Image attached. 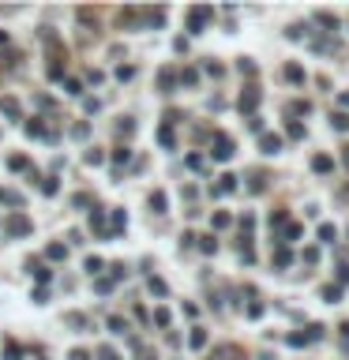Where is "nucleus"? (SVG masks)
Listing matches in <instances>:
<instances>
[{
	"mask_svg": "<svg viewBox=\"0 0 349 360\" xmlns=\"http://www.w3.org/2000/svg\"><path fill=\"white\" fill-rule=\"evenodd\" d=\"M4 229L12 233V236H27V233H30V221H27L23 214H12V218H8V225H4Z\"/></svg>",
	"mask_w": 349,
	"mask_h": 360,
	"instance_id": "nucleus-1",
	"label": "nucleus"
},
{
	"mask_svg": "<svg viewBox=\"0 0 349 360\" xmlns=\"http://www.w3.org/2000/svg\"><path fill=\"white\" fill-rule=\"evenodd\" d=\"M214 158L218 161L233 158V139H229V135H218V139H214Z\"/></svg>",
	"mask_w": 349,
	"mask_h": 360,
	"instance_id": "nucleus-2",
	"label": "nucleus"
},
{
	"mask_svg": "<svg viewBox=\"0 0 349 360\" xmlns=\"http://www.w3.org/2000/svg\"><path fill=\"white\" fill-rule=\"evenodd\" d=\"M210 19V8H196V12L188 15V27H192V34H199V27Z\"/></svg>",
	"mask_w": 349,
	"mask_h": 360,
	"instance_id": "nucleus-3",
	"label": "nucleus"
},
{
	"mask_svg": "<svg viewBox=\"0 0 349 360\" xmlns=\"http://www.w3.org/2000/svg\"><path fill=\"white\" fill-rule=\"evenodd\" d=\"M255 105H259V90H255V87H248L244 94H240V109H244V113H251Z\"/></svg>",
	"mask_w": 349,
	"mask_h": 360,
	"instance_id": "nucleus-4",
	"label": "nucleus"
},
{
	"mask_svg": "<svg viewBox=\"0 0 349 360\" xmlns=\"http://www.w3.org/2000/svg\"><path fill=\"white\" fill-rule=\"evenodd\" d=\"M312 169H316V173H331V169H334V161L327 158V154H316V158H312Z\"/></svg>",
	"mask_w": 349,
	"mask_h": 360,
	"instance_id": "nucleus-5",
	"label": "nucleus"
},
{
	"mask_svg": "<svg viewBox=\"0 0 349 360\" xmlns=\"http://www.w3.org/2000/svg\"><path fill=\"white\" fill-rule=\"evenodd\" d=\"M278 150H282L278 135H263V154H278Z\"/></svg>",
	"mask_w": 349,
	"mask_h": 360,
	"instance_id": "nucleus-6",
	"label": "nucleus"
},
{
	"mask_svg": "<svg viewBox=\"0 0 349 360\" xmlns=\"http://www.w3.org/2000/svg\"><path fill=\"white\" fill-rule=\"evenodd\" d=\"M285 79H289V83H304V72H300L297 64H289V68H285Z\"/></svg>",
	"mask_w": 349,
	"mask_h": 360,
	"instance_id": "nucleus-7",
	"label": "nucleus"
},
{
	"mask_svg": "<svg viewBox=\"0 0 349 360\" xmlns=\"http://www.w3.org/2000/svg\"><path fill=\"white\" fill-rule=\"evenodd\" d=\"M150 206L162 214V210H166V195H162V191H154V195H150Z\"/></svg>",
	"mask_w": 349,
	"mask_h": 360,
	"instance_id": "nucleus-8",
	"label": "nucleus"
},
{
	"mask_svg": "<svg viewBox=\"0 0 349 360\" xmlns=\"http://www.w3.org/2000/svg\"><path fill=\"white\" fill-rule=\"evenodd\" d=\"M285 131H289V139H304V124H285Z\"/></svg>",
	"mask_w": 349,
	"mask_h": 360,
	"instance_id": "nucleus-9",
	"label": "nucleus"
},
{
	"mask_svg": "<svg viewBox=\"0 0 349 360\" xmlns=\"http://www.w3.org/2000/svg\"><path fill=\"white\" fill-rule=\"evenodd\" d=\"M323 297H327L331 304H338V297H342V289H338V285H327V289H323Z\"/></svg>",
	"mask_w": 349,
	"mask_h": 360,
	"instance_id": "nucleus-10",
	"label": "nucleus"
},
{
	"mask_svg": "<svg viewBox=\"0 0 349 360\" xmlns=\"http://www.w3.org/2000/svg\"><path fill=\"white\" fill-rule=\"evenodd\" d=\"M4 113H8V116H19V101H15V98H4Z\"/></svg>",
	"mask_w": 349,
	"mask_h": 360,
	"instance_id": "nucleus-11",
	"label": "nucleus"
},
{
	"mask_svg": "<svg viewBox=\"0 0 349 360\" xmlns=\"http://www.w3.org/2000/svg\"><path fill=\"white\" fill-rule=\"evenodd\" d=\"M192 345H207V330H199V327H196V330H192Z\"/></svg>",
	"mask_w": 349,
	"mask_h": 360,
	"instance_id": "nucleus-12",
	"label": "nucleus"
},
{
	"mask_svg": "<svg viewBox=\"0 0 349 360\" xmlns=\"http://www.w3.org/2000/svg\"><path fill=\"white\" fill-rule=\"evenodd\" d=\"M45 255H49V259H64V244H49Z\"/></svg>",
	"mask_w": 349,
	"mask_h": 360,
	"instance_id": "nucleus-13",
	"label": "nucleus"
},
{
	"mask_svg": "<svg viewBox=\"0 0 349 360\" xmlns=\"http://www.w3.org/2000/svg\"><path fill=\"white\" fill-rule=\"evenodd\" d=\"M274 263H278V266H285V263H293V251H285V248H282L278 255H274Z\"/></svg>",
	"mask_w": 349,
	"mask_h": 360,
	"instance_id": "nucleus-14",
	"label": "nucleus"
},
{
	"mask_svg": "<svg viewBox=\"0 0 349 360\" xmlns=\"http://www.w3.org/2000/svg\"><path fill=\"white\" fill-rule=\"evenodd\" d=\"M319 240H334V225H319Z\"/></svg>",
	"mask_w": 349,
	"mask_h": 360,
	"instance_id": "nucleus-15",
	"label": "nucleus"
},
{
	"mask_svg": "<svg viewBox=\"0 0 349 360\" xmlns=\"http://www.w3.org/2000/svg\"><path fill=\"white\" fill-rule=\"evenodd\" d=\"M150 293H158V297H166V282H158V278H150Z\"/></svg>",
	"mask_w": 349,
	"mask_h": 360,
	"instance_id": "nucleus-16",
	"label": "nucleus"
},
{
	"mask_svg": "<svg viewBox=\"0 0 349 360\" xmlns=\"http://www.w3.org/2000/svg\"><path fill=\"white\" fill-rule=\"evenodd\" d=\"M90 225H94V229H101V225H105V214H101V210H94V214H90Z\"/></svg>",
	"mask_w": 349,
	"mask_h": 360,
	"instance_id": "nucleus-17",
	"label": "nucleus"
},
{
	"mask_svg": "<svg viewBox=\"0 0 349 360\" xmlns=\"http://www.w3.org/2000/svg\"><path fill=\"white\" fill-rule=\"evenodd\" d=\"M297 236H300V225H297V221H289V229H285V240H297Z\"/></svg>",
	"mask_w": 349,
	"mask_h": 360,
	"instance_id": "nucleus-18",
	"label": "nucleus"
},
{
	"mask_svg": "<svg viewBox=\"0 0 349 360\" xmlns=\"http://www.w3.org/2000/svg\"><path fill=\"white\" fill-rule=\"evenodd\" d=\"M109 327H113V334H124V330H128L124 319H109Z\"/></svg>",
	"mask_w": 349,
	"mask_h": 360,
	"instance_id": "nucleus-19",
	"label": "nucleus"
},
{
	"mask_svg": "<svg viewBox=\"0 0 349 360\" xmlns=\"http://www.w3.org/2000/svg\"><path fill=\"white\" fill-rule=\"evenodd\" d=\"M128 158H132V150H116V154H113V161H116V165H124Z\"/></svg>",
	"mask_w": 349,
	"mask_h": 360,
	"instance_id": "nucleus-20",
	"label": "nucleus"
},
{
	"mask_svg": "<svg viewBox=\"0 0 349 360\" xmlns=\"http://www.w3.org/2000/svg\"><path fill=\"white\" fill-rule=\"evenodd\" d=\"M229 225V214H214V229H225Z\"/></svg>",
	"mask_w": 349,
	"mask_h": 360,
	"instance_id": "nucleus-21",
	"label": "nucleus"
},
{
	"mask_svg": "<svg viewBox=\"0 0 349 360\" xmlns=\"http://www.w3.org/2000/svg\"><path fill=\"white\" fill-rule=\"evenodd\" d=\"M158 139H162L166 146H173V131H169V128H162V131H158Z\"/></svg>",
	"mask_w": 349,
	"mask_h": 360,
	"instance_id": "nucleus-22",
	"label": "nucleus"
},
{
	"mask_svg": "<svg viewBox=\"0 0 349 360\" xmlns=\"http://www.w3.org/2000/svg\"><path fill=\"white\" fill-rule=\"evenodd\" d=\"M331 120H334V128H342V131L349 128V120H346V116H342V113H334V116H331Z\"/></svg>",
	"mask_w": 349,
	"mask_h": 360,
	"instance_id": "nucleus-23",
	"label": "nucleus"
},
{
	"mask_svg": "<svg viewBox=\"0 0 349 360\" xmlns=\"http://www.w3.org/2000/svg\"><path fill=\"white\" fill-rule=\"evenodd\" d=\"M203 251H207V255H210V251H218V244H214V236H203Z\"/></svg>",
	"mask_w": 349,
	"mask_h": 360,
	"instance_id": "nucleus-24",
	"label": "nucleus"
},
{
	"mask_svg": "<svg viewBox=\"0 0 349 360\" xmlns=\"http://www.w3.org/2000/svg\"><path fill=\"white\" fill-rule=\"evenodd\" d=\"M86 270H90V274H101V259H86Z\"/></svg>",
	"mask_w": 349,
	"mask_h": 360,
	"instance_id": "nucleus-25",
	"label": "nucleus"
},
{
	"mask_svg": "<svg viewBox=\"0 0 349 360\" xmlns=\"http://www.w3.org/2000/svg\"><path fill=\"white\" fill-rule=\"evenodd\" d=\"M23 353H19V345H8V360H19Z\"/></svg>",
	"mask_w": 349,
	"mask_h": 360,
	"instance_id": "nucleus-26",
	"label": "nucleus"
},
{
	"mask_svg": "<svg viewBox=\"0 0 349 360\" xmlns=\"http://www.w3.org/2000/svg\"><path fill=\"white\" fill-rule=\"evenodd\" d=\"M101 360H120V357H116L113 349H101Z\"/></svg>",
	"mask_w": 349,
	"mask_h": 360,
	"instance_id": "nucleus-27",
	"label": "nucleus"
},
{
	"mask_svg": "<svg viewBox=\"0 0 349 360\" xmlns=\"http://www.w3.org/2000/svg\"><path fill=\"white\" fill-rule=\"evenodd\" d=\"M338 282H349V266H342V270H338Z\"/></svg>",
	"mask_w": 349,
	"mask_h": 360,
	"instance_id": "nucleus-28",
	"label": "nucleus"
},
{
	"mask_svg": "<svg viewBox=\"0 0 349 360\" xmlns=\"http://www.w3.org/2000/svg\"><path fill=\"white\" fill-rule=\"evenodd\" d=\"M71 360H90V357H86L83 349H75V353H71Z\"/></svg>",
	"mask_w": 349,
	"mask_h": 360,
	"instance_id": "nucleus-29",
	"label": "nucleus"
},
{
	"mask_svg": "<svg viewBox=\"0 0 349 360\" xmlns=\"http://www.w3.org/2000/svg\"><path fill=\"white\" fill-rule=\"evenodd\" d=\"M338 101H342V105H346V109H349V94H342V98H338Z\"/></svg>",
	"mask_w": 349,
	"mask_h": 360,
	"instance_id": "nucleus-30",
	"label": "nucleus"
},
{
	"mask_svg": "<svg viewBox=\"0 0 349 360\" xmlns=\"http://www.w3.org/2000/svg\"><path fill=\"white\" fill-rule=\"evenodd\" d=\"M346 161H349V150H346Z\"/></svg>",
	"mask_w": 349,
	"mask_h": 360,
	"instance_id": "nucleus-31",
	"label": "nucleus"
}]
</instances>
